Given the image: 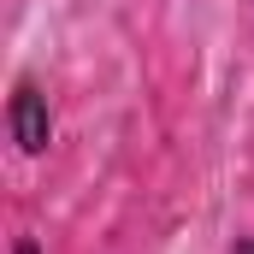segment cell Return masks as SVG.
<instances>
[{
  "instance_id": "1",
  "label": "cell",
  "mask_w": 254,
  "mask_h": 254,
  "mask_svg": "<svg viewBox=\"0 0 254 254\" xmlns=\"http://www.w3.org/2000/svg\"><path fill=\"white\" fill-rule=\"evenodd\" d=\"M6 136L24 160H48V148H54V101L30 71H18L6 89Z\"/></svg>"
},
{
  "instance_id": "2",
  "label": "cell",
  "mask_w": 254,
  "mask_h": 254,
  "mask_svg": "<svg viewBox=\"0 0 254 254\" xmlns=\"http://www.w3.org/2000/svg\"><path fill=\"white\" fill-rule=\"evenodd\" d=\"M12 254H48V249H42L36 237H18V243H12Z\"/></svg>"
},
{
  "instance_id": "3",
  "label": "cell",
  "mask_w": 254,
  "mask_h": 254,
  "mask_svg": "<svg viewBox=\"0 0 254 254\" xmlns=\"http://www.w3.org/2000/svg\"><path fill=\"white\" fill-rule=\"evenodd\" d=\"M231 254H254V231L249 237H231Z\"/></svg>"
}]
</instances>
